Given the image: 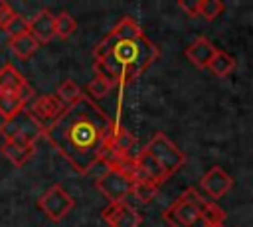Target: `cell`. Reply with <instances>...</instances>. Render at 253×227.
<instances>
[{
  "label": "cell",
  "mask_w": 253,
  "mask_h": 227,
  "mask_svg": "<svg viewBox=\"0 0 253 227\" xmlns=\"http://www.w3.org/2000/svg\"><path fill=\"white\" fill-rule=\"evenodd\" d=\"M113 130L115 122L111 116L89 95L81 93L45 128L43 136L77 174H87L101 160Z\"/></svg>",
  "instance_id": "1"
},
{
  "label": "cell",
  "mask_w": 253,
  "mask_h": 227,
  "mask_svg": "<svg viewBox=\"0 0 253 227\" xmlns=\"http://www.w3.org/2000/svg\"><path fill=\"white\" fill-rule=\"evenodd\" d=\"M158 47L144 34H140L138 38L113 43L107 51L95 57L93 69L95 75H101L113 87H119L138 79L158 59Z\"/></svg>",
  "instance_id": "2"
},
{
  "label": "cell",
  "mask_w": 253,
  "mask_h": 227,
  "mask_svg": "<svg viewBox=\"0 0 253 227\" xmlns=\"http://www.w3.org/2000/svg\"><path fill=\"white\" fill-rule=\"evenodd\" d=\"M206 199L198 193L196 188H188L168 209L162 211V217L170 227H206L202 221V207Z\"/></svg>",
  "instance_id": "3"
},
{
  "label": "cell",
  "mask_w": 253,
  "mask_h": 227,
  "mask_svg": "<svg viewBox=\"0 0 253 227\" xmlns=\"http://www.w3.org/2000/svg\"><path fill=\"white\" fill-rule=\"evenodd\" d=\"M43 132L45 128L36 120V116L26 107L0 124V134L4 136V140L14 142L18 146H34L36 140L43 136Z\"/></svg>",
  "instance_id": "4"
},
{
  "label": "cell",
  "mask_w": 253,
  "mask_h": 227,
  "mask_svg": "<svg viewBox=\"0 0 253 227\" xmlns=\"http://www.w3.org/2000/svg\"><path fill=\"white\" fill-rule=\"evenodd\" d=\"M144 150L158 162V166L164 170V174L168 178L174 172H178L182 168V164L186 162V154L182 150H178L176 144L164 132H156L152 136V140L144 146Z\"/></svg>",
  "instance_id": "5"
},
{
  "label": "cell",
  "mask_w": 253,
  "mask_h": 227,
  "mask_svg": "<svg viewBox=\"0 0 253 227\" xmlns=\"http://www.w3.org/2000/svg\"><path fill=\"white\" fill-rule=\"evenodd\" d=\"M38 207L45 213V217L53 223L61 221L73 207H75V199L63 189V186L55 184L51 188H47L40 199H38Z\"/></svg>",
  "instance_id": "6"
},
{
  "label": "cell",
  "mask_w": 253,
  "mask_h": 227,
  "mask_svg": "<svg viewBox=\"0 0 253 227\" xmlns=\"http://www.w3.org/2000/svg\"><path fill=\"white\" fill-rule=\"evenodd\" d=\"M132 178L117 172V170H107L103 176H99L95 180L97 189L109 199V203H117V201H125L130 191H132Z\"/></svg>",
  "instance_id": "7"
},
{
  "label": "cell",
  "mask_w": 253,
  "mask_h": 227,
  "mask_svg": "<svg viewBox=\"0 0 253 227\" xmlns=\"http://www.w3.org/2000/svg\"><path fill=\"white\" fill-rule=\"evenodd\" d=\"M0 93L16 95L24 103H28L32 99V95H34V91H32L30 83L24 79V75L10 63L0 67Z\"/></svg>",
  "instance_id": "8"
},
{
  "label": "cell",
  "mask_w": 253,
  "mask_h": 227,
  "mask_svg": "<svg viewBox=\"0 0 253 227\" xmlns=\"http://www.w3.org/2000/svg\"><path fill=\"white\" fill-rule=\"evenodd\" d=\"M65 107L67 105L57 95H43V97H40V99H36L32 103L30 113L36 116V120L43 128H47L51 122H55L59 118V114L65 111Z\"/></svg>",
  "instance_id": "9"
},
{
  "label": "cell",
  "mask_w": 253,
  "mask_h": 227,
  "mask_svg": "<svg viewBox=\"0 0 253 227\" xmlns=\"http://www.w3.org/2000/svg\"><path fill=\"white\" fill-rule=\"evenodd\" d=\"M200 188H202L204 193L210 195L211 199H219V197H223V195L233 188V178H231L221 166H213V168H210V170L202 176Z\"/></svg>",
  "instance_id": "10"
},
{
  "label": "cell",
  "mask_w": 253,
  "mask_h": 227,
  "mask_svg": "<svg viewBox=\"0 0 253 227\" xmlns=\"http://www.w3.org/2000/svg\"><path fill=\"white\" fill-rule=\"evenodd\" d=\"M142 34V30H140V26L130 18V16H125L97 45H95V51H93V57H97V55H101L103 51H107L113 43H117V41H123V39H130V38H138Z\"/></svg>",
  "instance_id": "11"
},
{
  "label": "cell",
  "mask_w": 253,
  "mask_h": 227,
  "mask_svg": "<svg viewBox=\"0 0 253 227\" xmlns=\"http://www.w3.org/2000/svg\"><path fill=\"white\" fill-rule=\"evenodd\" d=\"M103 219L109 223V227H138L142 221L140 213L126 201L109 203L103 209Z\"/></svg>",
  "instance_id": "12"
},
{
  "label": "cell",
  "mask_w": 253,
  "mask_h": 227,
  "mask_svg": "<svg viewBox=\"0 0 253 227\" xmlns=\"http://www.w3.org/2000/svg\"><path fill=\"white\" fill-rule=\"evenodd\" d=\"M28 34L38 43H49L55 36V16L47 8L40 10L32 20H28Z\"/></svg>",
  "instance_id": "13"
},
{
  "label": "cell",
  "mask_w": 253,
  "mask_h": 227,
  "mask_svg": "<svg viewBox=\"0 0 253 227\" xmlns=\"http://www.w3.org/2000/svg\"><path fill=\"white\" fill-rule=\"evenodd\" d=\"M215 51H217V47H215L208 38H198V39H194V41L186 47V57H188V61H190L194 67H198V69H208V65H210V61L213 59Z\"/></svg>",
  "instance_id": "14"
},
{
  "label": "cell",
  "mask_w": 253,
  "mask_h": 227,
  "mask_svg": "<svg viewBox=\"0 0 253 227\" xmlns=\"http://www.w3.org/2000/svg\"><path fill=\"white\" fill-rule=\"evenodd\" d=\"M34 150H36V146H18V144H14V142H6V140H4L2 146H0L2 156L8 158L16 168L24 166V164L34 156Z\"/></svg>",
  "instance_id": "15"
},
{
  "label": "cell",
  "mask_w": 253,
  "mask_h": 227,
  "mask_svg": "<svg viewBox=\"0 0 253 227\" xmlns=\"http://www.w3.org/2000/svg\"><path fill=\"white\" fill-rule=\"evenodd\" d=\"M134 142H136V138L126 128L115 126V130H113V134H111V138L107 142V148L113 150L115 154L123 156V154H128V150L134 146Z\"/></svg>",
  "instance_id": "16"
},
{
  "label": "cell",
  "mask_w": 253,
  "mask_h": 227,
  "mask_svg": "<svg viewBox=\"0 0 253 227\" xmlns=\"http://www.w3.org/2000/svg\"><path fill=\"white\" fill-rule=\"evenodd\" d=\"M8 45H10L12 53H14L16 57H20V59H28V57H30V55H34V53H36V49L40 47V43H38L30 34H24V36L12 38V39L8 41Z\"/></svg>",
  "instance_id": "17"
},
{
  "label": "cell",
  "mask_w": 253,
  "mask_h": 227,
  "mask_svg": "<svg viewBox=\"0 0 253 227\" xmlns=\"http://www.w3.org/2000/svg\"><path fill=\"white\" fill-rule=\"evenodd\" d=\"M208 69H210L215 77H225V75H229V73L235 69V57L229 55V53L223 51V49H217L215 55H213V59L210 61Z\"/></svg>",
  "instance_id": "18"
},
{
  "label": "cell",
  "mask_w": 253,
  "mask_h": 227,
  "mask_svg": "<svg viewBox=\"0 0 253 227\" xmlns=\"http://www.w3.org/2000/svg\"><path fill=\"white\" fill-rule=\"evenodd\" d=\"M24 105H26V103H24L20 97L8 95V93H0V114L4 116V120L10 118V116H14L18 111H22Z\"/></svg>",
  "instance_id": "19"
},
{
  "label": "cell",
  "mask_w": 253,
  "mask_h": 227,
  "mask_svg": "<svg viewBox=\"0 0 253 227\" xmlns=\"http://www.w3.org/2000/svg\"><path fill=\"white\" fill-rule=\"evenodd\" d=\"M77 30V22H75V18L69 14V12H59L57 16H55V36H59V38H69L73 32Z\"/></svg>",
  "instance_id": "20"
},
{
  "label": "cell",
  "mask_w": 253,
  "mask_h": 227,
  "mask_svg": "<svg viewBox=\"0 0 253 227\" xmlns=\"http://www.w3.org/2000/svg\"><path fill=\"white\" fill-rule=\"evenodd\" d=\"M223 219H225V211L215 201H206L204 203V207H202V221L206 223V227L223 223Z\"/></svg>",
  "instance_id": "21"
},
{
  "label": "cell",
  "mask_w": 253,
  "mask_h": 227,
  "mask_svg": "<svg viewBox=\"0 0 253 227\" xmlns=\"http://www.w3.org/2000/svg\"><path fill=\"white\" fill-rule=\"evenodd\" d=\"M158 186H154V184H148V182H134L132 184V195L138 199V201H142V203H148V201H152L156 195H158Z\"/></svg>",
  "instance_id": "22"
},
{
  "label": "cell",
  "mask_w": 253,
  "mask_h": 227,
  "mask_svg": "<svg viewBox=\"0 0 253 227\" xmlns=\"http://www.w3.org/2000/svg\"><path fill=\"white\" fill-rule=\"evenodd\" d=\"M57 97H59L65 105H71L73 101H77V99L81 97V89H79V85H77L75 81L65 79V81H61L59 87H57Z\"/></svg>",
  "instance_id": "23"
},
{
  "label": "cell",
  "mask_w": 253,
  "mask_h": 227,
  "mask_svg": "<svg viewBox=\"0 0 253 227\" xmlns=\"http://www.w3.org/2000/svg\"><path fill=\"white\" fill-rule=\"evenodd\" d=\"M2 30H4V34H6L10 39H12V38H18V36H24V34H28V20H26L22 14H14Z\"/></svg>",
  "instance_id": "24"
},
{
  "label": "cell",
  "mask_w": 253,
  "mask_h": 227,
  "mask_svg": "<svg viewBox=\"0 0 253 227\" xmlns=\"http://www.w3.org/2000/svg\"><path fill=\"white\" fill-rule=\"evenodd\" d=\"M223 12V2L221 0H200V16L208 22L215 20Z\"/></svg>",
  "instance_id": "25"
},
{
  "label": "cell",
  "mask_w": 253,
  "mask_h": 227,
  "mask_svg": "<svg viewBox=\"0 0 253 227\" xmlns=\"http://www.w3.org/2000/svg\"><path fill=\"white\" fill-rule=\"evenodd\" d=\"M111 89H113V85H111L105 77H101V75H95V77L91 79V83L87 85L89 95H91V97H97V99H101V97L109 95V91H111Z\"/></svg>",
  "instance_id": "26"
},
{
  "label": "cell",
  "mask_w": 253,
  "mask_h": 227,
  "mask_svg": "<svg viewBox=\"0 0 253 227\" xmlns=\"http://www.w3.org/2000/svg\"><path fill=\"white\" fill-rule=\"evenodd\" d=\"M178 6H180V10H184L190 18L200 16V0H180Z\"/></svg>",
  "instance_id": "27"
},
{
  "label": "cell",
  "mask_w": 253,
  "mask_h": 227,
  "mask_svg": "<svg viewBox=\"0 0 253 227\" xmlns=\"http://www.w3.org/2000/svg\"><path fill=\"white\" fill-rule=\"evenodd\" d=\"M14 14H16V12L12 10V6H10L8 2L0 0V28H4V26L8 24V20H10Z\"/></svg>",
  "instance_id": "28"
},
{
  "label": "cell",
  "mask_w": 253,
  "mask_h": 227,
  "mask_svg": "<svg viewBox=\"0 0 253 227\" xmlns=\"http://www.w3.org/2000/svg\"><path fill=\"white\" fill-rule=\"evenodd\" d=\"M210 227H223V223H217V225H210Z\"/></svg>",
  "instance_id": "29"
}]
</instances>
